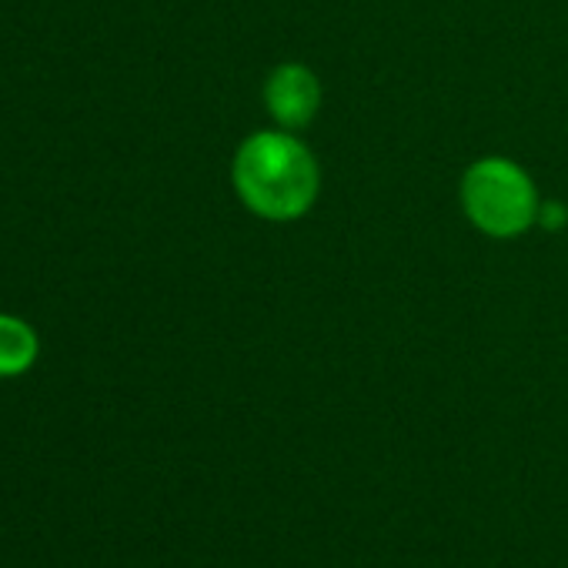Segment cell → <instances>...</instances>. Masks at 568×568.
<instances>
[{
	"label": "cell",
	"mask_w": 568,
	"mask_h": 568,
	"mask_svg": "<svg viewBox=\"0 0 568 568\" xmlns=\"http://www.w3.org/2000/svg\"><path fill=\"white\" fill-rule=\"evenodd\" d=\"M231 187L261 221H302L322 197V164L315 151L281 128L247 134L231 158Z\"/></svg>",
	"instance_id": "obj_1"
},
{
	"label": "cell",
	"mask_w": 568,
	"mask_h": 568,
	"mask_svg": "<svg viewBox=\"0 0 568 568\" xmlns=\"http://www.w3.org/2000/svg\"><path fill=\"white\" fill-rule=\"evenodd\" d=\"M565 224H568V207L561 201H541V207H538V227L561 231Z\"/></svg>",
	"instance_id": "obj_5"
},
{
	"label": "cell",
	"mask_w": 568,
	"mask_h": 568,
	"mask_svg": "<svg viewBox=\"0 0 568 568\" xmlns=\"http://www.w3.org/2000/svg\"><path fill=\"white\" fill-rule=\"evenodd\" d=\"M261 104L274 128L302 134L315 124L325 104V84L322 78L302 64V61H281L271 68V74L261 84Z\"/></svg>",
	"instance_id": "obj_3"
},
{
	"label": "cell",
	"mask_w": 568,
	"mask_h": 568,
	"mask_svg": "<svg viewBox=\"0 0 568 568\" xmlns=\"http://www.w3.org/2000/svg\"><path fill=\"white\" fill-rule=\"evenodd\" d=\"M41 342L38 332L18 318V315H0V378L24 375L38 362Z\"/></svg>",
	"instance_id": "obj_4"
},
{
	"label": "cell",
	"mask_w": 568,
	"mask_h": 568,
	"mask_svg": "<svg viewBox=\"0 0 568 568\" xmlns=\"http://www.w3.org/2000/svg\"><path fill=\"white\" fill-rule=\"evenodd\" d=\"M458 201L475 231L491 241H511L538 224L541 194L535 178L505 154L471 161L458 184Z\"/></svg>",
	"instance_id": "obj_2"
}]
</instances>
